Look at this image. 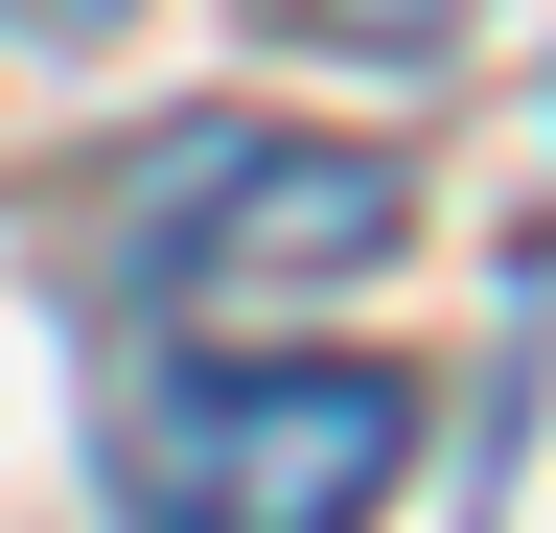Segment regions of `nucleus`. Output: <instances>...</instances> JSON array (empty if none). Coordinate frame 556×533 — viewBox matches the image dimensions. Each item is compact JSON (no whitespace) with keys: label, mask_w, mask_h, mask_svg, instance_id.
I'll return each instance as SVG.
<instances>
[{"label":"nucleus","mask_w":556,"mask_h":533,"mask_svg":"<svg viewBox=\"0 0 556 533\" xmlns=\"http://www.w3.org/2000/svg\"><path fill=\"white\" fill-rule=\"evenodd\" d=\"M417 487V371L371 348H163L116 394V533H371Z\"/></svg>","instance_id":"obj_1"},{"label":"nucleus","mask_w":556,"mask_h":533,"mask_svg":"<svg viewBox=\"0 0 556 533\" xmlns=\"http://www.w3.org/2000/svg\"><path fill=\"white\" fill-rule=\"evenodd\" d=\"M417 186L371 140H278V116H232V140H186L163 186L116 210V325H255V302H325V279H394Z\"/></svg>","instance_id":"obj_2"},{"label":"nucleus","mask_w":556,"mask_h":533,"mask_svg":"<svg viewBox=\"0 0 556 533\" xmlns=\"http://www.w3.org/2000/svg\"><path fill=\"white\" fill-rule=\"evenodd\" d=\"M278 47H348V71H417V47H464L486 0H255Z\"/></svg>","instance_id":"obj_3"},{"label":"nucleus","mask_w":556,"mask_h":533,"mask_svg":"<svg viewBox=\"0 0 556 533\" xmlns=\"http://www.w3.org/2000/svg\"><path fill=\"white\" fill-rule=\"evenodd\" d=\"M0 24H24V47H93V24H116V0H0Z\"/></svg>","instance_id":"obj_4"}]
</instances>
